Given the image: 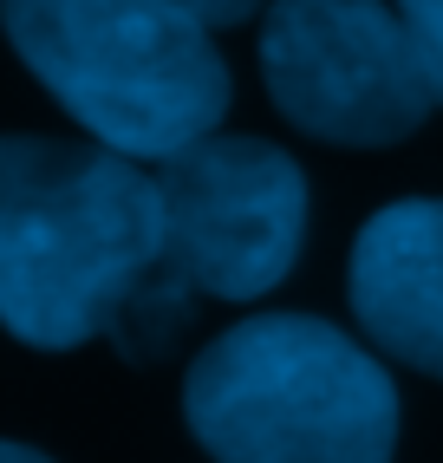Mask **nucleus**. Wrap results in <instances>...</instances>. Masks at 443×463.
Returning a JSON list of instances; mask_svg holds the SVG:
<instances>
[{
  "label": "nucleus",
  "instance_id": "1",
  "mask_svg": "<svg viewBox=\"0 0 443 463\" xmlns=\"http://www.w3.org/2000/svg\"><path fill=\"white\" fill-rule=\"evenodd\" d=\"M164 261L156 176L105 144L0 137V326L66 353L124 320Z\"/></svg>",
  "mask_w": 443,
  "mask_h": 463
},
{
  "label": "nucleus",
  "instance_id": "2",
  "mask_svg": "<svg viewBox=\"0 0 443 463\" xmlns=\"http://www.w3.org/2000/svg\"><path fill=\"white\" fill-rule=\"evenodd\" d=\"M183 418L215 463H391L398 385L333 320L255 314L189 365Z\"/></svg>",
  "mask_w": 443,
  "mask_h": 463
},
{
  "label": "nucleus",
  "instance_id": "3",
  "mask_svg": "<svg viewBox=\"0 0 443 463\" xmlns=\"http://www.w3.org/2000/svg\"><path fill=\"white\" fill-rule=\"evenodd\" d=\"M0 26L91 144L131 164H170L229 111L209 26L164 0H0Z\"/></svg>",
  "mask_w": 443,
  "mask_h": 463
},
{
  "label": "nucleus",
  "instance_id": "4",
  "mask_svg": "<svg viewBox=\"0 0 443 463\" xmlns=\"http://www.w3.org/2000/svg\"><path fill=\"white\" fill-rule=\"evenodd\" d=\"M164 196V261L124 307H176L183 294L261 300L294 274L306 241V176L268 137H203L156 164ZM118 320V326H124Z\"/></svg>",
  "mask_w": 443,
  "mask_h": 463
},
{
  "label": "nucleus",
  "instance_id": "5",
  "mask_svg": "<svg viewBox=\"0 0 443 463\" xmlns=\"http://www.w3.org/2000/svg\"><path fill=\"white\" fill-rule=\"evenodd\" d=\"M261 79L287 125L353 150L410 137L437 105L391 0H274Z\"/></svg>",
  "mask_w": 443,
  "mask_h": 463
},
{
  "label": "nucleus",
  "instance_id": "6",
  "mask_svg": "<svg viewBox=\"0 0 443 463\" xmlns=\"http://www.w3.org/2000/svg\"><path fill=\"white\" fill-rule=\"evenodd\" d=\"M345 288L378 353L443 379V196L378 209L353 241Z\"/></svg>",
  "mask_w": 443,
  "mask_h": 463
},
{
  "label": "nucleus",
  "instance_id": "7",
  "mask_svg": "<svg viewBox=\"0 0 443 463\" xmlns=\"http://www.w3.org/2000/svg\"><path fill=\"white\" fill-rule=\"evenodd\" d=\"M391 7H398L410 46H418V59H424V79H430L437 105H443V0H391Z\"/></svg>",
  "mask_w": 443,
  "mask_h": 463
},
{
  "label": "nucleus",
  "instance_id": "8",
  "mask_svg": "<svg viewBox=\"0 0 443 463\" xmlns=\"http://www.w3.org/2000/svg\"><path fill=\"white\" fill-rule=\"evenodd\" d=\"M164 7H176V14H189V20H203L209 33H215V26H241L255 7H268V0H164Z\"/></svg>",
  "mask_w": 443,
  "mask_h": 463
},
{
  "label": "nucleus",
  "instance_id": "9",
  "mask_svg": "<svg viewBox=\"0 0 443 463\" xmlns=\"http://www.w3.org/2000/svg\"><path fill=\"white\" fill-rule=\"evenodd\" d=\"M0 463H46V457L26 450V444H0Z\"/></svg>",
  "mask_w": 443,
  "mask_h": 463
}]
</instances>
